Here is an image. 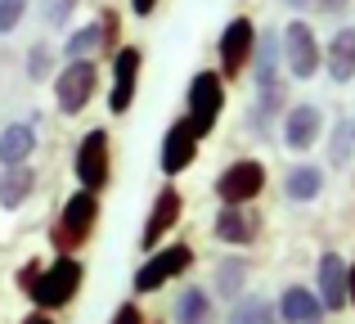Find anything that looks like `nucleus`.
<instances>
[{
    "label": "nucleus",
    "mask_w": 355,
    "mask_h": 324,
    "mask_svg": "<svg viewBox=\"0 0 355 324\" xmlns=\"http://www.w3.org/2000/svg\"><path fill=\"white\" fill-rule=\"evenodd\" d=\"M99 90V63L95 59H63V68L54 72V104L63 117H77L90 108Z\"/></svg>",
    "instance_id": "4"
},
{
    "label": "nucleus",
    "mask_w": 355,
    "mask_h": 324,
    "mask_svg": "<svg viewBox=\"0 0 355 324\" xmlns=\"http://www.w3.org/2000/svg\"><path fill=\"white\" fill-rule=\"evenodd\" d=\"M95 230H99V194L77 189L72 198H63L59 212H54V221H50V248L59 257H72V253H81V248L95 239Z\"/></svg>",
    "instance_id": "2"
},
{
    "label": "nucleus",
    "mask_w": 355,
    "mask_h": 324,
    "mask_svg": "<svg viewBox=\"0 0 355 324\" xmlns=\"http://www.w3.org/2000/svg\"><path fill=\"white\" fill-rule=\"evenodd\" d=\"M139 68H144V50H139V45H121L113 54V90H108V113L113 117L130 113V104H135Z\"/></svg>",
    "instance_id": "12"
},
{
    "label": "nucleus",
    "mask_w": 355,
    "mask_h": 324,
    "mask_svg": "<svg viewBox=\"0 0 355 324\" xmlns=\"http://www.w3.org/2000/svg\"><path fill=\"white\" fill-rule=\"evenodd\" d=\"M279 36H284V63H288V72H293L297 81H311L315 72H320V63H324V45L315 41V27L306 23V18H293Z\"/></svg>",
    "instance_id": "9"
},
{
    "label": "nucleus",
    "mask_w": 355,
    "mask_h": 324,
    "mask_svg": "<svg viewBox=\"0 0 355 324\" xmlns=\"http://www.w3.org/2000/svg\"><path fill=\"white\" fill-rule=\"evenodd\" d=\"M252 50H257V23H252L248 14L230 18L225 32H220V45H216V54H220V77H225V81H239L243 72L252 68Z\"/></svg>",
    "instance_id": "8"
},
{
    "label": "nucleus",
    "mask_w": 355,
    "mask_h": 324,
    "mask_svg": "<svg viewBox=\"0 0 355 324\" xmlns=\"http://www.w3.org/2000/svg\"><path fill=\"white\" fill-rule=\"evenodd\" d=\"M198 144H202V135L193 131V122H189V117H175V122L162 131V149H157V171H162L166 180H175L180 171H189L193 158H198Z\"/></svg>",
    "instance_id": "11"
},
{
    "label": "nucleus",
    "mask_w": 355,
    "mask_h": 324,
    "mask_svg": "<svg viewBox=\"0 0 355 324\" xmlns=\"http://www.w3.org/2000/svg\"><path fill=\"white\" fill-rule=\"evenodd\" d=\"M284 144L293 153H306V149H315L320 144V131H324V108L320 104H311V99H302V104H288V113H284Z\"/></svg>",
    "instance_id": "13"
},
{
    "label": "nucleus",
    "mask_w": 355,
    "mask_h": 324,
    "mask_svg": "<svg viewBox=\"0 0 355 324\" xmlns=\"http://www.w3.org/2000/svg\"><path fill=\"white\" fill-rule=\"evenodd\" d=\"M72 171H77V185L90 194H104L108 180H113V135L104 126H90L77 144V158H72Z\"/></svg>",
    "instance_id": "5"
},
{
    "label": "nucleus",
    "mask_w": 355,
    "mask_h": 324,
    "mask_svg": "<svg viewBox=\"0 0 355 324\" xmlns=\"http://www.w3.org/2000/svg\"><path fill=\"white\" fill-rule=\"evenodd\" d=\"M279 320L284 324H320L324 320V302L315 298V289L293 284V289H284V298H279Z\"/></svg>",
    "instance_id": "18"
},
{
    "label": "nucleus",
    "mask_w": 355,
    "mask_h": 324,
    "mask_svg": "<svg viewBox=\"0 0 355 324\" xmlns=\"http://www.w3.org/2000/svg\"><path fill=\"white\" fill-rule=\"evenodd\" d=\"M50 72H54V50L50 41H36L27 50V81H50Z\"/></svg>",
    "instance_id": "27"
},
{
    "label": "nucleus",
    "mask_w": 355,
    "mask_h": 324,
    "mask_svg": "<svg viewBox=\"0 0 355 324\" xmlns=\"http://www.w3.org/2000/svg\"><path fill=\"white\" fill-rule=\"evenodd\" d=\"M266 189V167L257 158H239L216 176V198L220 207H252Z\"/></svg>",
    "instance_id": "7"
},
{
    "label": "nucleus",
    "mask_w": 355,
    "mask_h": 324,
    "mask_svg": "<svg viewBox=\"0 0 355 324\" xmlns=\"http://www.w3.org/2000/svg\"><path fill=\"white\" fill-rule=\"evenodd\" d=\"M32 194H36V171H32V162L5 167V171H0V207H5V212L23 207Z\"/></svg>",
    "instance_id": "20"
},
{
    "label": "nucleus",
    "mask_w": 355,
    "mask_h": 324,
    "mask_svg": "<svg viewBox=\"0 0 355 324\" xmlns=\"http://www.w3.org/2000/svg\"><path fill=\"white\" fill-rule=\"evenodd\" d=\"M72 9H77V0H45V23H50V27H63L72 18Z\"/></svg>",
    "instance_id": "30"
},
{
    "label": "nucleus",
    "mask_w": 355,
    "mask_h": 324,
    "mask_svg": "<svg viewBox=\"0 0 355 324\" xmlns=\"http://www.w3.org/2000/svg\"><path fill=\"white\" fill-rule=\"evenodd\" d=\"M355 135H351V117H338L333 122V135H329V167H351V153H355Z\"/></svg>",
    "instance_id": "26"
},
{
    "label": "nucleus",
    "mask_w": 355,
    "mask_h": 324,
    "mask_svg": "<svg viewBox=\"0 0 355 324\" xmlns=\"http://www.w3.org/2000/svg\"><path fill=\"white\" fill-rule=\"evenodd\" d=\"M153 9H157V0H130V14L135 18H148Z\"/></svg>",
    "instance_id": "33"
},
{
    "label": "nucleus",
    "mask_w": 355,
    "mask_h": 324,
    "mask_svg": "<svg viewBox=\"0 0 355 324\" xmlns=\"http://www.w3.org/2000/svg\"><path fill=\"white\" fill-rule=\"evenodd\" d=\"M81 284H86L81 257H54L50 266L27 262L23 271H18V289L36 302V311H59V307H68V302H77Z\"/></svg>",
    "instance_id": "1"
},
{
    "label": "nucleus",
    "mask_w": 355,
    "mask_h": 324,
    "mask_svg": "<svg viewBox=\"0 0 355 324\" xmlns=\"http://www.w3.org/2000/svg\"><path fill=\"white\" fill-rule=\"evenodd\" d=\"M113 324H144V311H139L135 302H121V307L113 311Z\"/></svg>",
    "instance_id": "31"
},
{
    "label": "nucleus",
    "mask_w": 355,
    "mask_h": 324,
    "mask_svg": "<svg viewBox=\"0 0 355 324\" xmlns=\"http://www.w3.org/2000/svg\"><path fill=\"white\" fill-rule=\"evenodd\" d=\"M225 324H275V307L266 298H239Z\"/></svg>",
    "instance_id": "25"
},
{
    "label": "nucleus",
    "mask_w": 355,
    "mask_h": 324,
    "mask_svg": "<svg viewBox=\"0 0 355 324\" xmlns=\"http://www.w3.org/2000/svg\"><path fill=\"white\" fill-rule=\"evenodd\" d=\"M99 50H104V27H99V18L86 23V27H77V32L63 41V59H95Z\"/></svg>",
    "instance_id": "24"
},
{
    "label": "nucleus",
    "mask_w": 355,
    "mask_h": 324,
    "mask_svg": "<svg viewBox=\"0 0 355 324\" xmlns=\"http://www.w3.org/2000/svg\"><path fill=\"white\" fill-rule=\"evenodd\" d=\"M315 298L324 302V311H347V262L338 253H324L315 266Z\"/></svg>",
    "instance_id": "14"
},
{
    "label": "nucleus",
    "mask_w": 355,
    "mask_h": 324,
    "mask_svg": "<svg viewBox=\"0 0 355 324\" xmlns=\"http://www.w3.org/2000/svg\"><path fill=\"white\" fill-rule=\"evenodd\" d=\"M180 216H184V194L175 189L171 180L162 185V189L153 194V207H148V221H144V230H139V253H153V248H162V239L171 235L175 225H180Z\"/></svg>",
    "instance_id": "10"
},
{
    "label": "nucleus",
    "mask_w": 355,
    "mask_h": 324,
    "mask_svg": "<svg viewBox=\"0 0 355 324\" xmlns=\"http://www.w3.org/2000/svg\"><path fill=\"white\" fill-rule=\"evenodd\" d=\"M347 307H355V262L347 266Z\"/></svg>",
    "instance_id": "34"
},
{
    "label": "nucleus",
    "mask_w": 355,
    "mask_h": 324,
    "mask_svg": "<svg viewBox=\"0 0 355 324\" xmlns=\"http://www.w3.org/2000/svg\"><path fill=\"white\" fill-rule=\"evenodd\" d=\"M36 153V126L32 122H9L0 131V167H23Z\"/></svg>",
    "instance_id": "19"
},
{
    "label": "nucleus",
    "mask_w": 355,
    "mask_h": 324,
    "mask_svg": "<svg viewBox=\"0 0 355 324\" xmlns=\"http://www.w3.org/2000/svg\"><path fill=\"white\" fill-rule=\"evenodd\" d=\"M284 5H288V9H311L315 0H284Z\"/></svg>",
    "instance_id": "36"
},
{
    "label": "nucleus",
    "mask_w": 355,
    "mask_h": 324,
    "mask_svg": "<svg viewBox=\"0 0 355 324\" xmlns=\"http://www.w3.org/2000/svg\"><path fill=\"white\" fill-rule=\"evenodd\" d=\"M351 135H355V113H351Z\"/></svg>",
    "instance_id": "37"
},
{
    "label": "nucleus",
    "mask_w": 355,
    "mask_h": 324,
    "mask_svg": "<svg viewBox=\"0 0 355 324\" xmlns=\"http://www.w3.org/2000/svg\"><path fill=\"white\" fill-rule=\"evenodd\" d=\"M220 113H225V77L211 72V68L193 72L189 90H184V117L193 122V131L207 140V135L220 126Z\"/></svg>",
    "instance_id": "3"
},
{
    "label": "nucleus",
    "mask_w": 355,
    "mask_h": 324,
    "mask_svg": "<svg viewBox=\"0 0 355 324\" xmlns=\"http://www.w3.org/2000/svg\"><path fill=\"white\" fill-rule=\"evenodd\" d=\"M27 5H32V0H0V36L18 32V23L27 18Z\"/></svg>",
    "instance_id": "28"
},
{
    "label": "nucleus",
    "mask_w": 355,
    "mask_h": 324,
    "mask_svg": "<svg viewBox=\"0 0 355 324\" xmlns=\"http://www.w3.org/2000/svg\"><path fill=\"white\" fill-rule=\"evenodd\" d=\"M243 284H248V262H243V257H225V262L216 266V275H211V289L225 302L243 298Z\"/></svg>",
    "instance_id": "23"
},
{
    "label": "nucleus",
    "mask_w": 355,
    "mask_h": 324,
    "mask_svg": "<svg viewBox=\"0 0 355 324\" xmlns=\"http://www.w3.org/2000/svg\"><path fill=\"white\" fill-rule=\"evenodd\" d=\"M216 239L220 244H230V248H248L252 239L261 235V216H252L248 207H220L216 212Z\"/></svg>",
    "instance_id": "17"
},
{
    "label": "nucleus",
    "mask_w": 355,
    "mask_h": 324,
    "mask_svg": "<svg viewBox=\"0 0 355 324\" xmlns=\"http://www.w3.org/2000/svg\"><path fill=\"white\" fill-rule=\"evenodd\" d=\"M144 324H148V320H144Z\"/></svg>",
    "instance_id": "38"
},
{
    "label": "nucleus",
    "mask_w": 355,
    "mask_h": 324,
    "mask_svg": "<svg viewBox=\"0 0 355 324\" xmlns=\"http://www.w3.org/2000/svg\"><path fill=\"white\" fill-rule=\"evenodd\" d=\"M171 320L175 324H216V307H211L207 289H180L171 307Z\"/></svg>",
    "instance_id": "22"
},
{
    "label": "nucleus",
    "mask_w": 355,
    "mask_h": 324,
    "mask_svg": "<svg viewBox=\"0 0 355 324\" xmlns=\"http://www.w3.org/2000/svg\"><path fill=\"white\" fill-rule=\"evenodd\" d=\"M279 63H284V36L279 27H257V50H252V81L257 86H270L279 81Z\"/></svg>",
    "instance_id": "15"
},
{
    "label": "nucleus",
    "mask_w": 355,
    "mask_h": 324,
    "mask_svg": "<svg viewBox=\"0 0 355 324\" xmlns=\"http://www.w3.org/2000/svg\"><path fill=\"white\" fill-rule=\"evenodd\" d=\"M324 68H329V81L347 86L355 77V27H338L324 45Z\"/></svg>",
    "instance_id": "16"
},
{
    "label": "nucleus",
    "mask_w": 355,
    "mask_h": 324,
    "mask_svg": "<svg viewBox=\"0 0 355 324\" xmlns=\"http://www.w3.org/2000/svg\"><path fill=\"white\" fill-rule=\"evenodd\" d=\"M189 266H193V248L189 244L153 248V253L144 257V266L135 271V284H130V289H135V293H157V289H166L171 280H180Z\"/></svg>",
    "instance_id": "6"
},
{
    "label": "nucleus",
    "mask_w": 355,
    "mask_h": 324,
    "mask_svg": "<svg viewBox=\"0 0 355 324\" xmlns=\"http://www.w3.org/2000/svg\"><path fill=\"white\" fill-rule=\"evenodd\" d=\"M23 324H54L50 311H32V316H23Z\"/></svg>",
    "instance_id": "35"
},
{
    "label": "nucleus",
    "mask_w": 355,
    "mask_h": 324,
    "mask_svg": "<svg viewBox=\"0 0 355 324\" xmlns=\"http://www.w3.org/2000/svg\"><path fill=\"white\" fill-rule=\"evenodd\" d=\"M284 194L293 203H315L324 194V167H315V162H297L293 171L284 176Z\"/></svg>",
    "instance_id": "21"
},
{
    "label": "nucleus",
    "mask_w": 355,
    "mask_h": 324,
    "mask_svg": "<svg viewBox=\"0 0 355 324\" xmlns=\"http://www.w3.org/2000/svg\"><path fill=\"white\" fill-rule=\"evenodd\" d=\"M99 27H104V50L99 54H117L121 45H117V27H121V18L113 14V9H104V14H99Z\"/></svg>",
    "instance_id": "29"
},
{
    "label": "nucleus",
    "mask_w": 355,
    "mask_h": 324,
    "mask_svg": "<svg viewBox=\"0 0 355 324\" xmlns=\"http://www.w3.org/2000/svg\"><path fill=\"white\" fill-rule=\"evenodd\" d=\"M347 5H351V0H315V9H320V14H329V18H338Z\"/></svg>",
    "instance_id": "32"
}]
</instances>
